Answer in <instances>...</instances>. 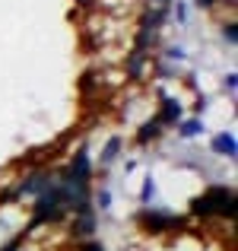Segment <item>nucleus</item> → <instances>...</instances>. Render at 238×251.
I'll return each mask as SVG.
<instances>
[{
  "label": "nucleus",
  "instance_id": "6e6552de",
  "mask_svg": "<svg viewBox=\"0 0 238 251\" xmlns=\"http://www.w3.org/2000/svg\"><path fill=\"white\" fill-rule=\"evenodd\" d=\"M168 16V10L165 6H159V10H149L146 16H143V29H149V32H156L159 25H162V19Z\"/></svg>",
  "mask_w": 238,
  "mask_h": 251
},
{
  "label": "nucleus",
  "instance_id": "a211bd4d",
  "mask_svg": "<svg viewBox=\"0 0 238 251\" xmlns=\"http://www.w3.org/2000/svg\"><path fill=\"white\" fill-rule=\"evenodd\" d=\"M153 3H162V6H165V3H168V0H153Z\"/></svg>",
  "mask_w": 238,
  "mask_h": 251
},
{
  "label": "nucleus",
  "instance_id": "f03ea898",
  "mask_svg": "<svg viewBox=\"0 0 238 251\" xmlns=\"http://www.w3.org/2000/svg\"><path fill=\"white\" fill-rule=\"evenodd\" d=\"M92 175V166H89V153L86 150H79V153L73 156V162H70L67 169V184H86Z\"/></svg>",
  "mask_w": 238,
  "mask_h": 251
},
{
  "label": "nucleus",
  "instance_id": "9b49d317",
  "mask_svg": "<svg viewBox=\"0 0 238 251\" xmlns=\"http://www.w3.org/2000/svg\"><path fill=\"white\" fill-rule=\"evenodd\" d=\"M159 127H162V124H159V118H153V121H149V124H146V127H143V130H140V140H143V143H146V140H149V137H156V134H159Z\"/></svg>",
  "mask_w": 238,
  "mask_h": 251
},
{
  "label": "nucleus",
  "instance_id": "4468645a",
  "mask_svg": "<svg viewBox=\"0 0 238 251\" xmlns=\"http://www.w3.org/2000/svg\"><path fill=\"white\" fill-rule=\"evenodd\" d=\"M153 194H156V181H153V178H146V181H143V201H153Z\"/></svg>",
  "mask_w": 238,
  "mask_h": 251
},
{
  "label": "nucleus",
  "instance_id": "20e7f679",
  "mask_svg": "<svg viewBox=\"0 0 238 251\" xmlns=\"http://www.w3.org/2000/svg\"><path fill=\"white\" fill-rule=\"evenodd\" d=\"M48 184H51V175H48V172H35V175H29V178H25V181L16 188V194H42Z\"/></svg>",
  "mask_w": 238,
  "mask_h": 251
},
{
  "label": "nucleus",
  "instance_id": "0eeeda50",
  "mask_svg": "<svg viewBox=\"0 0 238 251\" xmlns=\"http://www.w3.org/2000/svg\"><path fill=\"white\" fill-rule=\"evenodd\" d=\"M92 229H95V216H92L89 210L76 213V220H73V235H92Z\"/></svg>",
  "mask_w": 238,
  "mask_h": 251
},
{
  "label": "nucleus",
  "instance_id": "39448f33",
  "mask_svg": "<svg viewBox=\"0 0 238 251\" xmlns=\"http://www.w3.org/2000/svg\"><path fill=\"white\" fill-rule=\"evenodd\" d=\"M181 121V105L175 99H162V115H159V124H178Z\"/></svg>",
  "mask_w": 238,
  "mask_h": 251
},
{
  "label": "nucleus",
  "instance_id": "1a4fd4ad",
  "mask_svg": "<svg viewBox=\"0 0 238 251\" xmlns=\"http://www.w3.org/2000/svg\"><path fill=\"white\" fill-rule=\"evenodd\" d=\"M143 64H146V54H143V51H134V54L127 57V74L134 76H143Z\"/></svg>",
  "mask_w": 238,
  "mask_h": 251
},
{
  "label": "nucleus",
  "instance_id": "ddd939ff",
  "mask_svg": "<svg viewBox=\"0 0 238 251\" xmlns=\"http://www.w3.org/2000/svg\"><path fill=\"white\" fill-rule=\"evenodd\" d=\"M222 35H226V42H229V45H235V42H238V25H235V23H229L226 29H222Z\"/></svg>",
  "mask_w": 238,
  "mask_h": 251
},
{
  "label": "nucleus",
  "instance_id": "f8f14e48",
  "mask_svg": "<svg viewBox=\"0 0 238 251\" xmlns=\"http://www.w3.org/2000/svg\"><path fill=\"white\" fill-rule=\"evenodd\" d=\"M200 130H203L200 121H184V124H181V134H184V137H194V134H200Z\"/></svg>",
  "mask_w": 238,
  "mask_h": 251
},
{
  "label": "nucleus",
  "instance_id": "dca6fc26",
  "mask_svg": "<svg viewBox=\"0 0 238 251\" xmlns=\"http://www.w3.org/2000/svg\"><path fill=\"white\" fill-rule=\"evenodd\" d=\"M226 86H229V89L235 92V86H238V76H235V74H229V80H226Z\"/></svg>",
  "mask_w": 238,
  "mask_h": 251
},
{
  "label": "nucleus",
  "instance_id": "423d86ee",
  "mask_svg": "<svg viewBox=\"0 0 238 251\" xmlns=\"http://www.w3.org/2000/svg\"><path fill=\"white\" fill-rule=\"evenodd\" d=\"M213 150H216L219 156H229V159H232V156L238 153V143H235L232 134H219V137L213 140Z\"/></svg>",
  "mask_w": 238,
  "mask_h": 251
},
{
  "label": "nucleus",
  "instance_id": "f257e3e1",
  "mask_svg": "<svg viewBox=\"0 0 238 251\" xmlns=\"http://www.w3.org/2000/svg\"><path fill=\"white\" fill-rule=\"evenodd\" d=\"M197 216H235V191L232 188H210L200 201H194Z\"/></svg>",
  "mask_w": 238,
  "mask_h": 251
},
{
  "label": "nucleus",
  "instance_id": "2eb2a0df",
  "mask_svg": "<svg viewBox=\"0 0 238 251\" xmlns=\"http://www.w3.org/2000/svg\"><path fill=\"white\" fill-rule=\"evenodd\" d=\"M83 251H105V248L98 245V242H86V245H83Z\"/></svg>",
  "mask_w": 238,
  "mask_h": 251
},
{
  "label": "nucleus",
  "instance_id": "f3484780",
  "mask_svg": "<svg viewBox=\"0 0 238 251\" xmlns=\"http://www.w3.org/2000/svg\"><path fill=\"white\" fill-rule=\"evenodd\" d=\"M197 3H200V6H213L216 0H197Z\"/></svg>",
  "mask_w": 238,
  "mask_h": 251
},
{
  "label": "nucleus",
  "instance_id": "9d476101",
  "mask_svg": "<svg viewBox=\"0 0 238 251\" xmlns=\"http://www.w3.org/2000/svg\"><path fill=\"white\" fill-rule=\"evenodd\" d=\"M118 150H121V140H108V147H105V153H102V162H105V166H108V162L118 156Z\"/></svg>",
  "mask_w": 238,
  "mask_h": 251
},
{
  "label": "nucleus",
  "instance_id": "7ed1b4c3",
  "mask_svg": "<svg viewBox=\"0 0 238 251\" xmlns=\"http://www.w3.org/2000/svg\"><path fill=\"white\" fill-rule=\"evenodd\" d=\"M181 220H175L171 213H159V210H149V213H143V226L149 229V232H165V229L178 226Z\"/></svg>",
  "mask_w": 238,
  "mask_h": 251
}]
</instances>
